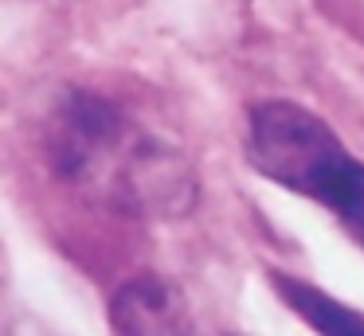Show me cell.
Returning <instances> with one entry per match:
<instances>
[{
	"label": "cell",
	"instance_id": "cell-1",
	"mask_svg": "<svg viewBox=\"0 0 364 336\" xmlns=\"http://www.w3.org/2000/svg\"><path fill=\"white\" fill-rule=\"evenodd\" d=\"M43 148L63 184L129 219H181L196 207V172L161 133L95 90L59 94Z\"/></svg>",
	"mask_w": 364,
	"mask_h": 336
},
{
	"label": "cell",
	"instance_id": "cell-2",
	"mask_svg": "<svg viewBox=\"0 0 364 336\" xmlns=\"http://www.w3.org/2000/svg\"><path fill=\"white\" fill-rule=\"evenodd\" d=\"M247 161L286 192L333 211L364 246V164L317 114L294 102H259L247 114Z\"/></svg>",
	"mask_w": 364,
	"mask_h": 336
},
{
	"label": "cell",
	"instance_id": "cell-3",
	"mask_svg": "<svg viewBox=\"0 0 364 336\" xmlns=\"http://www.w3.org/2000/svg\"><path fill=\"white\" fill-rule=\"evenodd\" d=\"M110 325L118 336H192L184 293L161 273H137L110 297Z\"/></svg>",
	"mask_w": 364,
	"mask_h": 336
},
{
	"label": "cell",
	"instance_id": "cell-4",
	"mask_svg": "<svg viewBox=\"0 0 364 336\" xmlns=\"http://www.w3.org/2000/svg\"><path fill=\"white\" fill-rule=\"evenodd\" d=\"M270 286L290 305L294 317H301L317 336H364V313H356L353 305H341L325 289L309 286L294 273H270Z\"/></svg>",
	"mask_w": 364,
	"mask_h": 336
},
{
	"label": "cell",
	"instance_id": "cell-5",
	"mask_svg": "<svg viewBox=\"0 0 364 336\" xmlns=\"http://www.w3.org/2000/svg\"><path fill=\"white\" fill-rule=\"evenodd\" d=\"M4 336H55V332L36 317H12L9 328H4Z\"/></svg>",
	"mask_w": 364,
	"mask_h": 336
}]
</instances>
